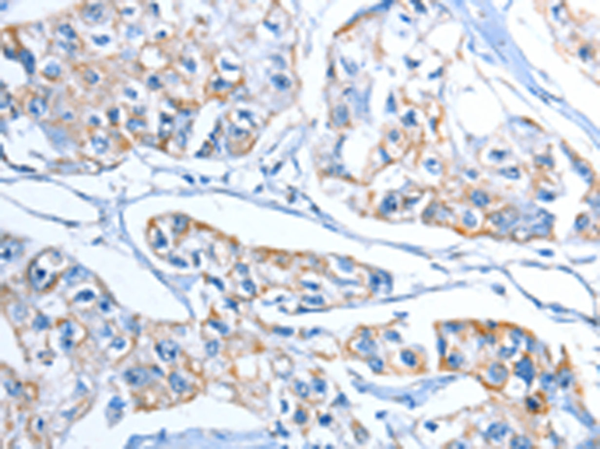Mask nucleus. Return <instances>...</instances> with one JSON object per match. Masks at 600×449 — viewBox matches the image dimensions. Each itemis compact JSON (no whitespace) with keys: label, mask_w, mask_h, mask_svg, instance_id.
I'll return each mask as SVG.
<instances>
[{"label":"nucleus","mask_w":600,"mask_h":449,"mask_svg":"<svg viewBox=\"0 0 600 449\" xmlns=\"http://www.w3.org/2000/svg\"><path fill=\"white\" fill-rule=\"evenodd\" d=\"M60 263V255L54 251H48L35 260L29 269V279L33 287L37 289L48 287L55 280L56 268Z\"/></svg>","instance_id":"obj_1"},{"label":"nucleus","mask_w":600,"mask_h":449,"mask_svg":"<svg viewBox=\"0 0 600 449\" xmlns=\"http://www.w3.org/2000/svg\"><path fill=\"white\" fill-rule=\"evenodd\" d=\"M124 377L129 384L139 386L147 381L148 374L142 368H133L127 370L124 375Z\"/></svg>","instance_id":"obj_3"},{"label":"nucleus","mask_w":600,"mask_h":449,"mask_svg":"<svg viewBox=\"0 0 600 449\" xmlns=\"http://www.w3.org/2000/svg\"><path fill=\"white\" fill-rule=\"evenodd\" d=\"M20 245L16 242H4L1 245V257L4 260H12L20 252Z\"/></svg>","instance_id":"obj_4"},{"label":"nucleus","mask_w":600,"mask_h":449,"mask_svg":"<svg viewBox=\"0 0 600 449\" xmlns=\"http://www.w3.org/2000/svg\"><path fill=\"white\" fill-rule=\"evenodd\" d=\"M74 326L72 325L71 323H65L61 328L62 331V338H61V342H62V346L66 349H69L73 343H74Z\"/></svg>","instance_id":"obj_5"},{"label":"nucleus","mask_w":600,"mask_h":449,"mask_svg":"<svg viewBox=\"0 0 600 449\" xmlns=\"http://www.w3.org/2000/svg\"><path fill=\"white\" fill-rule=\"evenodd\" d=\"M169 382H170V384H171L172 389H173L174 392H175V393H177V394L182 393L183 390L185 389V387H186V383H185V381H184V380H183V379H182V378H181L178 375H176V374H172V375L170 376V377H169Z\"/></svg>","instance_id":"obj_6"},{"label":"nucleus","mask_w":600,"mask_h":449,"mask_svg":"<svg viewBox=\"0 0 600 449\" xmlns=\"http://www.w3.org/2000/svg\"><path fill=\"white\" fill-rule=\"evenodd\" d=\"M35 325H36L38 328H39V329H42V328H44V327L47 325V322H46L43 318L39 317V319H38V320L36 321Z\"/></svg>","instance_id":"obj_7"},{"label":"nucleus","mask_w":600,"mask_h":449,"mask_svg":"<svg viewBox=\"0 0 600 449\" xmlns=\"http://www.w3.org/2000/svg\"><path fill=\"white\" fill-rule=\"evenodd\" d=\"M177 350H178L177 344H175L170 341H160L156 345V351H157L158 356L161 358V359L165 361H171L175 359L177 355Z\"/></svg>","instance_id":"obj_2"},{"label":"nucleus","mask_w":600,"mask_h":449,"mask_svg":"<svg viewBox=\"0 0 600 449\" xmlns=\"http://www.w3.org/2000/svg\"><path fill=\"white\" fill-rule=\"evenodd\" d=\"M112 346H114V347H116V348H118V349H121V348L124 346V341H123L122 339H117V340H115V341H114V342L112 343Z\"/></svg>","instance_id":"obj_8"}]
</instances>
